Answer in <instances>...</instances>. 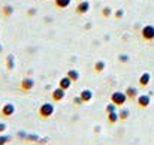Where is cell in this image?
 <instances>
[{
	"label": "cell",
	"instance_id": "obj_1",
	"mask_svg": "<svg viewBox=\"0 0 154 145\" xmlns=\"http://www.w3.org/2000/svg\"><path fill=\"white\" fill-rule=\"evenodd\" d=\"M54 112H55V106L51 102H45L38 108V115L41 118H50V117L54 115Z\"/></svg>",
	"mask_w": 154,
	"mask_h": 145
},
{
	"label": "cell",
	"instance_id": "obj_2",
	"mask_svg": "<svg viewBox=\"0 0 154 145\" xmlns=\"http://www.w3.org/2000/svg\"><path fill=\"white\" fill-rule=\"evenodd\" d=\"M109 100L112 102V103H115L117 106H123L129 99H127V96H126V93L124 91H120V90H117V91H112L111 93V96H109Z\"/></svg>",
	"mask_w": 154,
	"mask_h": 145
},
{
	"label": "cell",
	"instance_id": "obj_3",
	"mask_svg": "<svg viewBox=\"0 0 154 145\" xmlns=\"http://www.w3.org/2000/svg\"><path fill=\"white\" fill-rule=\"evenodd\" d=\"M136 103L139 108H148L151 105V94H139L136 97Z\"/></svg>",
	"mask_w": 154,
	"mask_h": 145
},
{
	"label": "cell",
	"instance_id": "obj_4",
	"mask_svg": "<svg viewBox=\"0 0 154 145\" xmlns=\"http://www.w3.org/2000/svg\"><path fill=\"white\" fill-rule=\"evenodd\" d=\"M20 87H21V90H23V91H32V90L35 88V79L27 76V78H24V79L21 81Z\"/></svg>",
	"mask_w": 154,
	"mask_h": 145
},
{
	"label": "cell",
	"instance_id": "obj_5",
	"mask_svg": "<svg viewBox=\"0 0 154 145\" xmlns=\"http://www.w3.org/2000/svg\"><path fill=\"white\" fill-rule=\"evenodd\" d=\"M51 97H52V102H61L66 97V90L57 87V88H54L51 91Z\"/></svg>",
	"mask_w": 154,
	"mask_h": 145
},
{
	"label": "cell",
	"instance_id": "obj_6",
	"mask_svg": "<svg viewBox=\"0 0 154 145\" xmlns=\"http://www.w3.org/2000/svg\"><path fill=\"white\" fill-rule=\"evenodd\" d=\"M141 36H142L145 41H153L154 39V27L153 26H145V27L141 30Z\"/></svg>",
	"mask_w": 154,
	"mask_h": 145
},
{
	"label": "cell",
	"instance_id": "obj_7",
	"mask_svg": "<svg viewBox=\"0 0 154 145\" xmlns=\"http://www.w3.org/2000/svg\"><path fill=\"white\" fill-rule=\"evenodd\" d=\"M15 114V105L14 103H5L2 106V115L3 117H12Z\"/></svg>",
	"mask_w": 154,
	"mask_h": 145
},
{
	"label": "cell",
	"instance_id": "obj_8",
	"mask_svg": "<svg viewBox=\"0 0 154 145\" xmlns=\"http://www.w3.org/2000/svg\"><path fill=\"white\" fill-rule=\"evenodd\" d=\"M88 11H90V2H88V0H81V2L78 3V6H76V14L84 15V14H87Z\"/></svg>",
	"mask_w": 154,
	"mask_h": 145
},
{
	"label": "cell",
	"instance_id": "obj_9",
	"mask_svg": "<svg viewBox=\"0 0 154 145\" xmlns=\"http://www.w3.org/2000/svg\"><path fill=\"white\" fill-rule=\"evenodd\" d=\"M79 97L82 99L84 103H90V102L93 100V97H94V93H93L90 88H84V90L79 93Z\"/></svg>",
	"mask_w": 154,
	"mask_h": 145
},
{
	"label": "cell",
	"instance_id": "obj_10",
	"mask_svg": "<svg viewBox=\"0 0 154 145\" xmlns=\"http://www.w3.org/2000/svg\"><path fill=\"white\" fill-rule=\"evenodd\" d=\"M72 84H73V82H72V79H70L67 75H66V76H61L60 81H58V87L63 88V90H66V91L72 87Z\"/></svg>",
	"mask_w": 154,
	"mask_h": 145
},
{
	"label": "cell",
	"instance_id": "obj_11",
	"mask_svg": "<svg viewBox=\"0 0 154 145\" xmlns=\"http://www.w3.org/2000/svg\"><path fill=\"white\" fill-rule=\"evenodd\" d=\"M124 93H126V96L129 100H136V97L139 96V91H138V88L136 87H127L126 90H124Z\"/></svg>",
	"mask_w": 154,
	"mask_h": 145
},
{
	"label": "cell",
	"instance_id": "obj_12",
	"mask_svg": "<svg viewBox=\"0 0 154 145\" xmlns=\"http://www.w3.org/2000/svg\"><path fill=\"white\" fill-rule=\"evenodd\" d=\"M150 81H151V75H150L148 72H144V73L139 76V85H141V87H147V85L150 84Z\"/></svg>",
	"mask_w": 154,
	"mask_h": 145
},
{
	"label": "cell",
	"instance_id": "obj_13",
	"mask_svg": "<svg viewBox=\"0 0 154 145\" xmlns=\"http://www.w3.org/2000/svg\"><path fill=\"white\" fill-rule=\"evenodd\" d=\"M106 118H108V123H109V124H115V123H118V121H120V115H118V111L106 114Z\"/></svg>",
	"mask_w": 154,
	"mask_h": 145
},
{
	"label": "cell",
	"instance_id": "obj_14",
	"mask_svg": "<svg viewBox=\"0 0 154 145\" xmlns=\"http://www.w3.org/2000/svg\"><path fill=\"white\" fill-rule=\"evenodd\" d=\"M66 75H67V76L72 79V82H76V81H79V76H81V75H79V72H78L76 69H69Z\"/></svg>",
	"mask_w": 154,
	"mask_h": 145
},
{
	"label": "cell",
	"instance_id": "obj_15",
	"mask_svg": "<svg viewBox=\"0 0 154 145\" xmlns=\"http://www.w3.org/2000/svg\"><path fill=\"white\" fill-rule=\"evenodd\" d=\"M118 115H120V121H126V120L130 117V111H129L127 108H123V106H121V109L118 111Z\"/></svg>",
	"mask_w": 154,
	"mask_h": 145
},
{
	"label": "cell",
	"instance_id": "obj_16",
	"mask_svg": "<svg viewBox=\"0 0 154 145\" xmlns=\"http://www.w3.org/2000/svg\"><path fill=\"white\" fill-rule=\"evenodd\" d=\"M54 3H55L57 8H60V9H66V8L70 6L72 0H54Z\"/></svg>",
	"mask_w": 154,
	"mask_h": 145
},
{
	"label": "cell",
	"instance_id": "obj_17",
	"mask_svg": "<svg viewBox=\"0 0 154 145\" xmlns=\"http://www.w3.org/2000/svg\"><path fill=\"white\" fill-rule=\"evenodd\" d=\"M6 67H8V70H12L15 67V57L12 54H9L6 57Z\"/></svg>",
	"mask_w": 154,
	"mask_h": 145
},
{
	"label": "cell",
	"instance_id": "obj_18",
	"mask_svg": "<svg viewBox=\"0 0 154 145\" xmlns=\"http://www.w3.org/2000/svg\"><path fill=\"white\" fill-rule=\"evenodd\" d=\"M105 67H106V63L103 61V60H97L96 63H94V70L97 72V73H100L105 70Z\"/></svg>",
	"mask_w": 154,
	"mask_h": 145
},
{
	"label": "cell",
	"instance_id": "obj_19",
	"mask_svg": "<svg viewBox=\"0 0 154 145\" xmlns=\"http://www.w3.org/2000/svg\"><path fill=\"white\" fill-rule=\"evenodd\" d=\"M2 12H3L5 17H9V15L14 14V6H11V5H5V6L2 8Z\"/></svg>",
	"mask_w": 154,
	"mask_h": 145
},
{
	"label": "cell",
	"instance_id": "obj_20",
	"mask_svg": "<svg viewBox=\"0 0 154 145\" xmlns=\"http://www.w3.org/2000/svg\"><path fill=\"white\" fill-rule=\"evenodd\" d=\"M117 108H118V106H117L115 103H112V102L109 100V103H108V105L105 106V112H106V114H109V112H115V111H118Z\"/></svg>",
	"mask_w": 154,
	"mask_h": 145
},
{
	"label": "cell",
	"instance_id": "obj_21",
	"mask_svg": "<svg viewBox=\"0 0 154 145\" xmlns=\"http://www.w3.org/2000/svg\"><path fill=\"white\" fill-rule=\"evenodd\" d=\"M112 12H114V11H112V8H109V6H105L102 9V15L105 18H109V17L112 15Z\"/></svg>",
	"mask_w": 154,
	"mask_h": 145
},
{
	"label": "cell",
	"instance_id": "obj_22",
	"mask_svg": "<svg viewBox=\"0 0 154 145\" xmlns=\"http://www.w3.org/2000/svg\"><path fill=\"white\" fill-rule=\"evenodd\" d=\"M11 136H5V135H0V145H6L8 142H11Z\"/></svg>",
	"mask_w": 154,
	"mask_h": 145
},
{
	"label": "cell",
	"instance_id": "obj_23",
	"mask_svg": "<svg viewBox=\"0 0 154 145\" xmlns=\"http://www.w3.org/2000/svg\"><path fill=\"white\" fill-rule=\"evenodd\" d=\"M73 103H75L76 106H81V105H84V102H82V99L79 97V94H78V96H75V97H73Z\"/></svg>",
	"mask_w": 154,
	"mask_h": 145
},
{
	"label": "cell",
	"instance_id": "obj_24",
	"mask_svg": "<svg viewBox=\"0 0 154 145\" xmlns=\"http://www.w3.org/2000/svg\"><path fill=\"white\" fill-rule=\"evenodd\" d=\"M118 60H120L121 63H127V61H129V55H127V54H120V55H118Z\"/></svg>",
	"mask_w": 154,
	"mask_h": 145
},
{
	"label": "cell",
	"instance_id": "obj_25",
	"mask_svg": "<svg viewBox=\"0 0 154 145\" xmlns=\"http://www.w3.org/2000/svg\"><path fill=\"white\" fill-rule=\"evenodd\" d=\"M123 15H124V11L123 9H118V11H115V18H123Z\"/></svg>",
	"mask_w": 154,
	"mask_h": 145
},
{
	"label": "cell",
	"instance_id": "obj_26",
	"mask_svg": "<svg viewBox=\"0 0 154 145\" xmlns=\"http://www.w3.org/2000/svg\"><path fill=\"white\" fill-rule=\"evenodd\" d=\"M5 130H6V124L0 121V135H2V133H5Z\"/></svg>",
	"mask_w": 154,
	"mask_h": 145
},
{
	"label": "cell",
	"instance_id": "obj_27",
	"mask_svg": "<svg viewBox=\"0 0 154 145\" xmlns=\"http://www.w3.org/2000/svg\"><path fill=\"white\" fill-rule=\"evenodd\" d=\"M29 15H35V9H33V8L29 11Z\"/></svg>",
	"mask_w": 154,
	"mask_h": 145
},
{
	"label": "cell",
	"instance_id": "obj_28",
	"mask_svg": "<svg viewBox=\"0 0 154 145\" xmlns=\"http://www.w3.org/2000/svg\"><path fill=\"white\" fill-rule=\"evenodd\" d=\"M38 145H42V144H38Z\"/></svg>",
	"mask_w": 154,
	"mask_h": 145
}]
</instances>
